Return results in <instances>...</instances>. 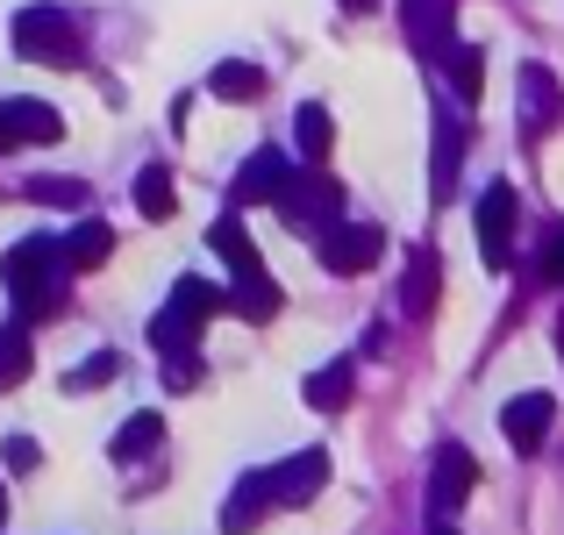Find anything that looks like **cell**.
<instances>
[{"label": "cell", "mask_w": 564, "mask_h": 535, "mask_svg": "<svg viewBox=\"0 0 564 535\" xmlns=\"http://www.w3.org/2000/svg\"><path fill=\"white\" fill-rule=\"evenodd\" d=\"M293 137H301V157H307V165H329L336 122H329V108H322V100H307V108H301V122H293Z\"/></svg>", "instance_id": "2e32d148"}, {"label": "cell", "mask_w": 564, "mask_h": 535, "mask_svg": "<svg viewBox=\"0 0 564 535\" xmlns=\"http://www.w3.org/2000/svg\"><path fill=\"white\" fill-rule=\"evenodd\" d=\"M29 364H36V343H29V321H8V329H0V393L29 379Z\"/></svg>", "instance_id": "e0dca14e"}, {"label": "cell", "mask_w": 564, "mask_h": 535, "mask_svg": "<svg viewBox=\"0 0 564 535\" xmlns=\"http://www.w3.org/2000/svg\"><path fill=\"white\" fill-rule=\"evenodd\" d=\"M344 8H350V14H372V8H379V0H344Z\"/></svg>", "instance_id": "83f0119b"}, {"label": "cell", "mask_w": 564, "mask_h": 535, "mask_svg": "<svg viewBox=\"0 0 564 535\" xmlns=\"http://www.w3.org/2000/svg\"><path fill=\"white\" fill-rule=\"evenodd\" d=\"M57 250H65V272H100L108 250H115V236H108V221H79Z\"/></svg>", "instance_id": "8fae6325"}, {"label": "cell", "mask_w": 564, "mask_h": 535, "mask_svg": "<svg viewBox=\"0 0 564 535\" xmlns=\"http://www.w3.org/2000/svg\"><path fill=\"white\" fill-rule=\"evenodd\" d=\"M543 279L564 286V229H551V243H543Z\"/></svg>", "instance_id": "484cf974"}, {"label": "cell", "mask_w": 564, "mask_h": 535, "mask_svg": "<svg viewBox=\"0 0 564 535\" xmlns=\"http://www.w3.org/2000/svg\"><path fill=\"white\" fill-rule=\"evenodd\" d=\"M215 100H258L264 94V72L250 65V57H229V65H215Z\"/></svg>", "instance_id": "ac0fdd59"}, {"label": "cell", "mask_w": 564, "mask_h": 535, "mask_svg": "<svg viewBox=\"0 0 564 535\" xmlns=\"http://www.w3.org/2000/svg\"><path fill=\"white\" fill-rule=\"evenodd\" d=\"M0 286H8V301H14V321L57 315V307H65V250H57L51 236L14 243L8 258H0Z\"/></svg>", "instance_id": "6da1fadb"}, {"label": "cell", "mask_w": 564, "mask_h": 535, "mask_svg": "<svg viewBox=\"0 0 564 535\" xmlns=\"http://www.w3.org/2000/svg\"><path fill=\"white\" fill-rule=\"evenodd\" d=\"M137 207H143L151 221H165L172 207H180V193H172V172H165V165H143V172H137Z\"/></svg>", "instance_id": "44dd1931"}, {"label": "cell", "mask_w": 564, "mask_h": 535, "mask_svg": "<svg viewBox=\"0 0 564 535\" xmlns=\"http://www.w3.org/2000/svg\"><path fill=\"white\" fill-rule=\"evenodd\" d=\"M471 485H479V465H471V450H465V443H443L436 471H429V507H436V514H457Z\"/></svg>", "instance_id": "52a82bcc"}, {"label": "cell", "mask_w": 564, "mask_h": 535, "mask_svg": "<svg viewBox=\"0 0 564 535\" xmlns=\"http://www.w3.org/2000/svg\"><path fill=\"white\" fill-rule=\"evenodd\" d=\"M322 264H329V272H344V279H358V272H372L379 264V250H386V236L372 229V221H344V229H329L322 236Z\"/></svg>", "instance_id": "277c9868"}, {"label": "cell", "mask_w": 564, "mask_h": 535, "mask_svg": "<svg viewBox=\"0 0 564 535\" xmlns=\"http://www.w3.org/2000/svg\"><path fill=\"white\" fill-rule=\"evenodd\" d=\"M514 215H522V200H514V186H486V193H479V215H471V221H479V258L494 264V272L508 264V243H514Z\"/></svg>", "instance_id": "5b68a950"}, {"label": "cell", "mask_w": 564, "mask_h": 535, "mask_svg": "<svg viewBox=\"0 0 564 535\" xmlns=\"http://www.w3.org/2000/svg\"><path fill=\"white\" fill-rule=\"evenodd\" d=\"M307 407H322V414L350 407V357H344V364H329V371H315V379H307Z\"/></svg>", "instance_id": "7402d4cb"}, {"label": "cell", "mask_w": 564, "mask_h": 535, "mask_svg": "<svg viewBox=\"0 0 564 535\" xmlns=\"http://www.w3.org/2000/svg\"><path fill=\"white\" fill-rule=\"evenodd\" d=\"M457 151H465V129H457V122L436 129V200L457 186Z\"/></svg>", "instance_id": "603a6c76"}, {"label": "cell", "mask_w": 564, "mask_h": 535, "mask_svg": "<svg viewBox=\"0 0 564 535\" xmlns=\"http://www.w3.org/2000/svg\"><path fill=\"white\" fill-rule=\"evenodd\" d=\"M0 522H8V493H0Z\"/></svg>", "instance_id": "f1b7e54d"}, {"label": "cell", "mask_w": 564, "mask_h": 535, "mask_svg": "<svg viewBox=\"0 0 564 535\" xmlns=\"http://www.w3.org/2000/svg\"><path fill=\"white\" fill-rule=\"evenodd\" d=\"M557 350H564V321H557Z\"/></svg>", "instance_id": "f546056e"}, {"label": "cell", "mask_w": 564, "mask_h": 535, "mask_svg": "<svg viewBox=\"0 0 564 535\" xmlns=\"http://www.w3.org/2000/svg\"><path fill=\"white\" fill-rule=\"evenodd\" d=\"M551 422H557V400H551V393H514L508 407H500V428H508V443H514L522 457H536V450H543Z\"/></svg>", "instance_id": "8992f818"}, {"label": "cell", "mask_w": 564, "mask_h": 535, "mask_svg": "<svg viewBox=\"0 0 564 535\" xmlns=\"http://www.w3.org/2000/svg\"><path fill=\"white\" fill-rule=\"evenodd\" d=\"M264 507H272V479H264V471H250L243 485H236V500H229V514H221V528L229 535H250L264 522Z\"/></svg>", "instance_id": "7c38bea8"}, {"label": "cell", "mask_w": 564, "mask_h": 535, "mask_svg": "<svg viewBox=\"0 0 564 535\" xmlns=\"http://www.w3.org/2000/svg\"><path fill=\"white\" fill-rule=\"evenodd\" d=\"M293 157H279V151H258L243 172H236V207H264V200H286L293 193Z\"/></svg>", "instance_id": "ba28073f"}, {"label": "cell", "mask_w": 564, "mask_h": 535, "mask_svg": "<svg viewBox=\"0 0 564 535\" xmlns=\"http://www.w3.org/2000/svg\"><path fill=\"white\" fill-rule=\"evenodd\" d=\"M436 286H443V258H436V250H414V264H408V293H400V307H408L414 321H429V315H436Z\"/></svg>", "instance_id": "30bf717a"}, {"label": "cell", "mask_w": 564, "mask_h": 535, "mask_svg": "<svg viewBox=\"0 0 564 535\" xmlns=\"http://www.w3.org/2000/svg\"><path fill=\"white\" fill-rule=\"evenodd\" d=\"M158 443H165V422H158V414H129V422L115 428V465H137V457H151Z\"/></svg>", "instance_id": "9a60e30c"}, {"label": "cell", "mask_w": 564, "mask_h": 535, "mask_svg": "<svg viewBox=\"0 0 564 535\" xmlns=\"http://www.w3.org/2000/svg\"><path fill=\"white\" fill-rule=\"evenodd\" d=\"M207 243H215L221 258H229V272H236V279L264 272V264H258V243H250V236H243V221H236V215H221L215 229H207Z\"/></svg>", "instance_id": "4fadbf2b"}, {"label": "cell", "mask_w": 564, "mask_h": 535, "mask_svg": "<svg viewBox=\"0 0 564 535\" xmlns=\"http://www.w3.org/2000/svg\"><path fill=\"white\" fill-rule=\"evenodd\" d=\"M451 86H457L465 108L486 94V51H479V43H457V51H451Z\"/></svg>", "instance_id": "ffe728a7"}, {"label": "cell", "mask_w": 564, "mask_h": 535, "mask_svg": "<svg viewBox=\"0 0 564 535\" xmlns=\"http://www.w3.org/2000/svg\"><path fill=\"white\" fill-rule=\"evenodd\" d=\"M429 535H451V528H429Z\"/></svg>", "instance_id": "4dcf8cb0"}, {"label": "cell", "mask_w": 564, "mask_h": 535, "mask_svg": "<svg viewBox=\"0 0 564 535\" xmlns=\"http://www.w3.org/2000/svg\"><path fill=\"white\" fill-rule=\"evenodd\" d=\"M443 29H451V0H408V36L422 51H443Z\"/></svg>", "instance_id": "d6986e66"}, {"label": "cell", "mask_w": 564, "mask_h": 535, "mask_svg": "<svg viewBox=\"0 0 564 535\" xmlns=\"http://www.w3.org/2000/svg\"><path fill=\"white\" fill-rule=\"evenodd\" d=\"M108 379H115V357H108V350H100V357H86V364H79V371H72V379H65V385H72V393H94V385H108Z\"/></svg>", "instance_id": "d4e9b609"}, {"label": "cell", "mask_w": 564, "mask_h": 535, "mask_svg": "<svg viewBox=\"0 0 564 535\" xmlns=\"http://www.w3.org/2000/svg\"><path fill=\"white\" fill-rule=\"evenodd\" d=\"M221 307H236L243 321H272L279 315V286L264 272H250V279H236V293H221Z\"/></svg>", "instance_id": "5bb4252c"}, {"label": "cell", "mask_w": 564, "mask_h": 535, "mask_svg": "<svg viewBox=\"0 0 564 535\" xmlns=\"http://www.w3.org/2000/svg\"><path fill=\"white\" fill-rule=\"evenodd\" d=\"M264 479H272V507H307L322 493V479H329V450H301L293 465L264 471Z\"/></svg>", "instance_id": "9c48e42d"}, {"label": "cell", "mask_w": 564, "mask_h": 535, "mask_svg": "<svg viewBox=\"0 0 564 535\" xmlns=\"http://www.w3.org/2000/svg\"><path fill=\"white\" fill-rule=\"evenodd\" d=\"M8 471H36V443L29 436H8Z\"/></svg>", "instance_id": "4316f807"}, {"label": "cell", "mask_w": 564, "mask_h": 535, "mask_svg": "<svg viewBox=\"0 0 564 535\" xmlns=\"http://www.w3.org/2000/svg\"><path fill=\"white\" fill-rule=\"evenodd\" d=\"M14 51L29 57V65H79V22H72L65 8H51V0H43V8H22L14 14Z\"/></svg>", "instance_id": "7a4b0ae2"}, {"label": "cell", "mask_w": 564, "mask_h": 535, "mask_svg": "<svg viewBox=\"0 0 564 535\" xmlns=\"http://www.w3.org/2000/svg\"><path fill=\"white\" fill-rule=\"evenodd\" d=\"M29 200H43V207H79L86 186H79V178H29Z\"/></svg>", "instance_id": "cb8c5ba5"}, {"label": "cell", "mask_w": 564, "mask_h": 535, "mask_svg": "<svg viewBox=\"0 0 564 535\" xmlns=\"http://www.w3.org/2000/svg\"><path fill=\"white\" fill-rule=\"evenodd\" d=\"M207 315H221V293L207 286V279H180V286H172V307L151 321V343L165 350V357H186Z\"/></svg>", "instance_id": "3957f363"}]
</instances>
